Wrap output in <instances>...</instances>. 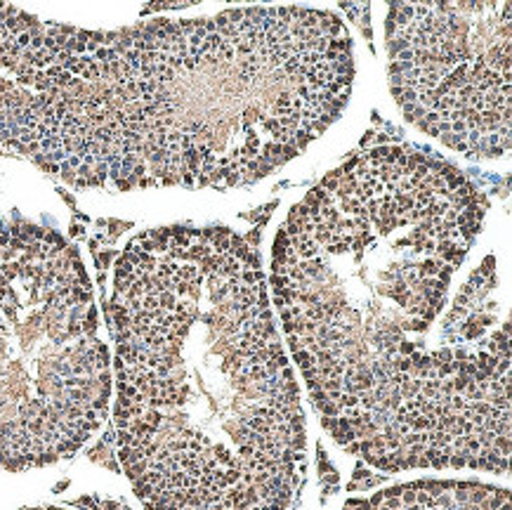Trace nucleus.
I'll use <instances>...</instances> for the list:
<instances>
[{"mask_svg": "<svg viewBox=\"0 0 512 510\" xmlns=\"http://www.w3.org/2000/svg\"><path fill=\"white\" fill-rule=\"evenodd\" d=\"M116 449L147 510H286L305 414L251 244L229 230L135 237L109 298Z\"/></svg>", "mask_w": 512, "mask_h": 510, "instance_id": "nucleus-3", "label": "nucleus"}, {"mask_svg": "<svg viewBox=\"0 0 512 510\" xmlns=\"http://www.w3.org/2000/svg\"><path fill=\"white\" fill-rule=\"evenodd\" d=\"M475 185L409 147L333 170L293 208L272 255L281 329L340 447L387 473L510 463V326L479 267Z\"/></svg>", "mask_w": 512, "mask_h": 510, "instance_id": "nucleus-1", "label": "nucleus"}, {"mask_svg": "<svg viewBox=\"0 0 512 510\" xmlns=\"http://www.w3.org/2000/svg\"><path fill=\"white\" fill-rule=\"evenodd\" d=\"M24 510H76V508H64V506H43V508H24Z\"/></svg>", "mask_w": 512, "mask_h": 510, "instance_id": "nucleus-7", "label": "nucleus"}, {"mask_svg": "<svg viewBox=\"0 0 512 510\" xmlns=\"http://www.w3.org/2000/svg\"><path fill=\"white\" fill-rule=\"evenodd\" d=\"M352 78V38L326 10L50 22L0 90V147L81 189L246 185L338 119Z\"/></svg>", "mask_w": 512, "mask_h": 510, "instance_id": "nucleus-2", "label": "nucleus"}, {"mask_svg": "<svg viewBox=\"0 0 512 510\" xmlns=\"http://www.w3.org/2000/svg\"><path fill=\"white\" fill-rule=\"evenodd\" d=\"M111 362L81 255L48 227H0V468L85 447L109 411Z\"/></svg>", "mask_w": 512, "mask_h": 510, "instance_id": "nucleus-4", "label": "nucleus"}, {"mask_svg": "<svg viewBox=\"0 0 512 510\" xmlns=\"http://www.w3.org/2000/svg\"><path fill=\"white\" fill-rule=\"evenodd\" d=\"M352 510H510V496L477 482L430 480L387 489Z\"/></svg>", "mask_w": 512, "mask_h": 510, "instance_id": "nucleus-6", "label": "nucleus"}, {"mask_svg": "<svg viewBox=\"0 0 512 510\" xmlns=\"http://www.w3.org/2000/svg\"><path fill=\"white\" fill-rule=\"evenodd\" d=\"M392 93L413 126L470 159L510 149V3H395Z\"/></svg>", "mask_w": 512, "mask_h": 510, "instance_id": "nucleus-5", "label": "nucleus"}]
</instances>
